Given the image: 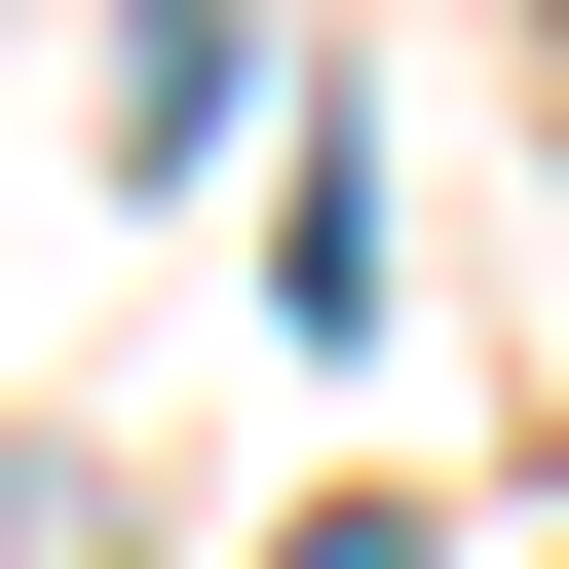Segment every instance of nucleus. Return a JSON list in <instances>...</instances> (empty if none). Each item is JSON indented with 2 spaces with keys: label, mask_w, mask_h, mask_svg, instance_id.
<instances>
[{
  "label": "nucleus",
  "mask_w": 569,
  "mask_h": 569,
  "mask_svg": "<svg viewBox=\"0 0 569 569\" xmlns=\"http://www.w3.org/2000/svg\"><path fill=\"white\" fill-rule=\"evenodd\" d=\"M305 569H418V531H305Z\"/></svg>",
  "instance_id": "1"
}]
</instances>
